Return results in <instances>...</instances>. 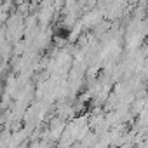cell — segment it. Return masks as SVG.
Instances as JSON below:
<instances>
[{
	"mask_svg": "<svg viewBox=\"0 0 148 148\" xmlns=\"http://www.w3.org/2000/svg\"><path fill=\"white\" fill-rule=\"evenodd\" d=\"M2 70H4V64H2V63H0V75H2Z\"/></svg>",
	"mask_w": 148,
	"mask_h": 148,
	"instance_id": "cell-1",
	"label": "cell"
}]
</instances>
